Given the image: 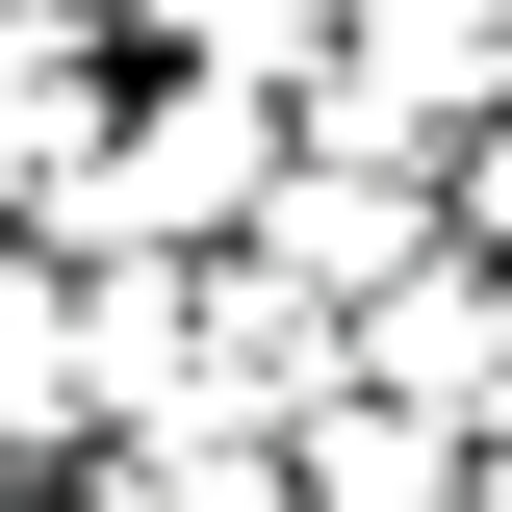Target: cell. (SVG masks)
<instances>
[{
  "instance_id": "cell-1",
  "label": "cell",
  "mask_w": 512,
  "mask_h": 512,
  "mask_svg": "<svg viewBox=\"0 0 512 512\" xmlns=\"http://www.w3.org/2000/svg\"><path fill=\"white\" fill-rule=\"evenodd\" d=\"M128 231H205V205H256V103H205V128H128Z\"/></svg>"
},
{
  "instance_id": "cell-2",
  "label": "cell",
  "mask_w": 512,
  "mask_h": 512,
  "mask_svg": "<svg viewBox=\"0 0 512 512\" xmlns=\"http://www.w3.org/2000/svg\"><path fill=\"white\" fill-rule=\"evenodd\" d=\"M180 26H308V0H180Z\"/></svg>"
}]
</instances>
